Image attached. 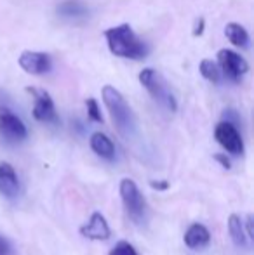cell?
<instances>
[{"label": "cell", "instance_id": "6da1fadb", "mask_svg": "<svg viewBox=\"0 0 254 255\" xmlns=\"http://www.w3.org/2000/svg\"><path fill=\"white\" fill-rule=\"evenodd\" d=\"M105 38L108 49L113 56L124 57V59H145L148 54L146 44L134 33L129 23H122L119 26H112L105 30Z\"/></svg>", "mask_w": 254, "mask_h": 255}, {"label": "cell", "instance_id": "7a4b0ae2", "mask_svg": "<svg viewBox=\"0 0 254 255\" xmlns=\"http://www.w3.org/2000/svg\"><path fill=\"white\" fill-rule=\"evenodd\" d=\"M101 96H103V103H105L106 110H108L110 117L113 120L117 132L124 139H131L136 134V130H138V120H136L134 111L129 106V103L122 96V92L117 91L112 85H105L101 91Z\"/></svg>", "mask_w": 254, "mask_h": 255}, {"label": "cell", "instance_id": "3957f363", "mask_svg": "<svg viewBox=\"0 0 254 255\" xmlns=\"http://www.w3.org/2000/svg\"><path fill=\"white\" fill-rule=\"evenodd\" d=\"M139 84L148 91V94L152 96L159 104H162L164 108L174 113L178 110V103L176 98H174L173 91H171L169 84L166 82V78L159 73L153 68H145V70L139 73Z\"/></svg>", "mask_w": 254, "mask_h": 255}, {"label": "cell", "instance_id": "277c9868", "mask_svg": "<svg viewBox=\"0 0 254 255\" xmlns=\"http://www.w3.org/2000/svg\"><path fill=\"white\" fill-rule=\"evenodd\" d=\"M119 193L120 200L124 203V210L131 217V221H134L136 224H141L146 217V200L143 196L139 186L136 184L132 179L124 177L119 184Z\"/></svg>", "mask_w": 254, "mask_h": 255}, {"label": "cell", "instance_id": "5b68a950", "mask_svg": "<svg viewBox=\"0 0 254 255\" xmlns=\"http://www.w3.org/2000/svg\"><path fill=\"white\" fill-rule=\"evenodd\" d=\"M218 57V68H220L221 75L232 82H241L242 77L249 71V64L241 54H237L232 49H221L216 54Z\"/></svg>", "mask_w": 254, "mask_h": 255}, {"label": "cell", "instance_id": "8992f818", "mask_svg": "<svg viewBox=\"0 0 254 255\" xmlns=\"http://www.w3.org/2000/svg\"><path fill=\"white\" fill-rule=\"evenodd\" d=\"M214 139L227 153L234 154V156H242L244 154V139H242L239 128L232 122H220L216 125V128H214Z\"/></svg>", "mask_w": 254, "mask_h": 255}, {"label": "cell", "instance_id": "52a82bcc", "mask_svg": "<svg viewBox=\"0 0 254 255\" xmlns=\"http://www.w3.org/2000/svg\"><path fill=\"white\" fill-rule=\"evenodd\" d=\"M26 92L31 94L33 98V118L37 122L42 124H59L58 113H56V106L52 101L51 94L47 91H42V89H35V87H26Z\"/></svg>", "mask_w": 254, "mask_h": 255}, {"label": "cell", "instance_id": "ba28073f", "mask_svg": "<svg viewBox=\"0 0 254 255\" xmlns=\"http://www.w3.org/2000/svg\"><path fill=\"white\" fill-rule=\"evenodd\" d=\"M0 135L9 142H21L28 137L24 122L7 106H0Z\"/></svg>", "mask_w": 254, "mask_h": 255}, {"label": "cell", "instance_id": "9c48e42d", "mask_svg": "<svg viewBox=\"0 0 254 255\" xmlns=\"http://www.w3.org/2000/svg\"><path fill=\"white\" fill-rule=\"evenodd\" d=\"M17 63L30 75H45L52 68L51 56L38 51H23L19 59H17Z\"/></svg>", "mask_w": 254, "mask_h": 255}, {"label": "cell", "instance_id": "30bf717a", "mask_svg": "<svg viewBox=\"0 0 254 255\" xmlns=\"http://www.w3.org/2000/svg\"><path fill=\"white\" fill-rule=\"evenodd\" d=\"M80 235L91 242H106L112 236V229L101 212H92L89 221L80 226Z\"/></svg>", "mask_w": 254, "mask_h": 255}, {"label": "cell", "instance_id": "8fae6325", "mask_svg": "<svg viewBox=\"0 0 254 255\" xmlns=\"http://www.w3.org/2000/svg\"><path fill=\"white\" fill-rule=\"evenodd\" d=\"M19 177H17L14 167L7 161H0V195L14 200L19 195Z\"/></svg>", "mask_w": 254, "mask_h": 255}, {"label": "cell", "instance_id": "7c38bea8", "mask_svg": "<svg viewBox=\"0 0 254 255\" xmlns=\"http://www.w3.org/2000/svg\"><path fill=\"white\" fill-rule=\"evenodd\" d=\"M183 240H185V245H187L190 250H199V249H204V247L209 245L211 233L204 224H200V222H193L190 228L187 229Z\"/></svg>", "mask_w": 254, "mask_h": 255}, {"label": "cell", "instance_id": "4fadbf2b", "mask_svg": "<svg viewBox=\"0 0 254 255\" xmlns=\"http://www.w3.org/2000/svg\"><path fill=\"white\" fill-rule=\"evenodd\" d=\"M89 146H91V149L98 154L99 158H105V160H113V158H115V144H113L112 139L106 134H103V132H94V134L89 137Z\"/></svg>", "mask_w": 254, "mask_h": 255}, {"label": "cell", "instance_id": "5bb4252c", "mask_svg": "<svg viewBox=\"0 0 254 255\" xmlns=\"http://www.w3.org/2000/svg\"><path fill=\"white\" fill-rule=\"evenodd\" d=\"M225 35L234 44L235 47H248L249 44V33L241 23H228L225 26Z\"/></svg>", "mask_w": 254, "mask_h": 255}, {"label": "cell", "instance_id": "9a60e30c", "mask_svg": "<svg viewBox=\"0 0 254 255\" xmlns=\"http://www.w3.org/2000/svg\"><path fill=\"white\" fill-rule=\"evenodd\" d=\"M228 233H230V238L235 245L239 247H246L248 245V238H246V231H244V222L239 217L237 214H232L228 217Z\"/></svg>", "mask_w": 254, "mask_h": 255}, {"label": "cell", "instance_id": "2e32d148", "mask_svg": "<svg viewBox=\"0 0 254 255\" xmlns=\"http://www.w3.org/2000/svg\"><path fill=\"white\" fill-rule=\"evenodd\" d=\"M58 12L66 17H78L87 14V7L80 0H64L58 5Z\"/></svg>", "mask_w": 254, "mask_h": 255}, {"label": "cell", "instance_id": "e0dca14e", "mask_svg": "<svg viewBox=\"0 0 254 255\" xmlns=\"http://www.w3.org/2000/svg\"><path fill=\"white\" fill-rule=\"evenodd\" d=\"M199 71L207 82H211V84H220L221 82V71L213 59H202L200 61Z\"/></svg>", "mask_w": 254, "mask_h": 255}, {"label": "cell", "instance_id": "ac0fdd59", "mask_svg": "<svg viewBox=\"0 0 254 255\" xmlns=\"http://www.w3.org/2000/svg\"><path fill=\"white\" fill-rule=\"evenodd\" d=\"M108 255H139V254H138V250L131 245V243L124 242V240H122V242L115 243V247L110 250Z\"/></svg>", "mask_w": 254, "mask_h": 255}, {"label": "cell", "instance_id": "d6986e66", "mask_svg": "<svg viewBox=\"0 0 254 255\" xmlns=\"http://www.w3.org/2000/svg\"><path fill=\"white\" fill-rule=\"evenodd\" d=\"M85 106H87V115L92 122H98V124H103V117H101V111H99L98 101L94 98H89L85 101Z\"/></svg>", "mask_w": 254, "mask_h": 255}, {"label": "cell", "instance_id": "ffe728a7", "mask_svg": "<svg viewBox=\"0 0 254 255\" xmlns=\"http://www.w3.org/2000/svg\"><path fill=\"white\" fill-rule=\"evenodd\" d=\"M204 24H206L204 17H199V19L195 21V26H193V37H200V35L204 33Z\"/></svg>", "mask_w": 254, "mask_h": 255}, {"label": "cell", "instance_id": "44dd1931", "mask_svg": "<svg viewBox=\"0 0 254 255\" xmlns=\"http://www.w3.org/2000/svg\"><path fill=\"white\" fill-rule=\"evenodd\" d=\"M244 231H246V236H249L251 240L254 238V231H253V215H248V217H246Z\"/></svg>", "mask_w": 254, "mask_h": 255}, {"label": "cell", "instance_id": "7402d4cb", "mask_svg": "<svg viewBox=\"0 0 254 255\" xmlns=\"http://www.w3.org/2000/svg\"><path fill=\"white\" fill-rule=\"evenodd\" d=\"M10 252V245L3 236H0V255H9Z\"/></svg>", "mask_w": 254, "mask_h": 255}, {"label": "cell", "instance_id": "603a6c76", "mask_svg": "<svg viewBox=\"0 0 254 255\" xmlns=\"http://www.w3.org/2000/svg\"><path fill=\"white\" fill-rule=\"evenodd\" d=\"M214 158H216V160H218V161H220V163H221V165H223V167H225V168H230V167H232L230 160H228V158H227V156H225V154H220V153H218V154H214Z\"/></svg>", "mask_w": 254, "mask_h": 255}, {"label": "cell", "instance_id": "cb8c5ba5", "mask_svg": "<svg viewBox=\"0 0 254 255\" xmlns=\"http://www.w3.org/2000/svg\"><path fill=\"white\" fill-rule=\"evenodd\" d=\"M150 184L153 186V188H162L160 191H164V189H167V182L166 181H162V182H155V181H152Z\"/></svg>", "mask_w": 254, "mask_h": 255}]
</instances>
